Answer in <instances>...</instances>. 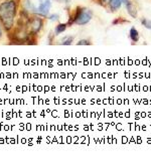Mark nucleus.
I'll use <instances>...</instances> for the list:
<instances>
[{"instance_id": "obj_12", "label": "nucleus", "mask_w": 151, "mask_h": 157, "mask_svg": "<svg viewBox=\"0 0 151 157\" xmlns=\"http://www.w3.org/2000/svg\"><path fill=\"white\" fill-rule=\"evenodd\" d=\"M77 44H78V45H83V44H85V45H90V44H91V42L88 41V40H86V39H83V40L79 41Z\"/></svg>"}, {"instance_id": "obj_11", "label": "nucleus", "mask_w": 151, "mask_h": 157, "mask_svg": "<svg viewBox=\"0 0 151 157\" xmlns=\"http://www.w3.org/2000/svg\"><path fill=\"white\" fill-rule=\"evenodd\" d=\"M141 22H142V24L144 25L146 28H148V29H151V20H147V19H145V18H143L142 20H141Z\"/></svg>"}, {"instance_id": "obj_6", "label": "nucleus", "mask_w": 151, "mask_h": 157, "mask_svg": "<svg viewBox=\"0 0 151 157\" xmlns=\"http://www.w3.org/2000/svg\"><path fill=\"white\" fill-rule=\"evenodd\" d=\"M23 8L25 11L28 13H37V9L32 5L30 0H25V2L23 3Z\"/></svg>"}, {"instance_id": "obj_3", "label": "nucleus", "mask_w": 151, "mask_h": 157, "mask_svg": "<svg viewBox=\"0 0 151 157\" xmlns=\"http://www.w3.org/2000/svg\"><path fill=\"white\" fill-rule=\"evenodd\" d=\"M28 23V27L32 33H37L41 30V28L42 26V20L38 17H32L29 18L27 21Z\"/></svg>"}, {"instance_id": "obj_13", "label": "nucleus", "mask_w": 151, "mask_h": 157, "mask_svg": "<svg viewBox=\"0 0 151 157\" xmlns=\"http://www.w3.org/2000/svg\"><path fill=\"white\" fill-rule=\"evenodd\" d=\"M50 18H52V19H57V18H59V16H57V15H52V16H50Z\"/></svg>"}, {"instance_id": "obj_9", "label": "nucleus", "mask_w": 151, "mask_h": 157, "mask_svg": "<svg viewBox=\"0 0 151 157\" xmlns=\"http://www.w3.org/2000/svg\"><path fill=\"white\" fill-rule=\"evenodd\" d=\"M66 28H67V24H64V23L59 24V25L56 27V33L59 34L60 33H64V31L66 30Z\"/></svg>"}, {"instance_id": "obj_1", "label": "nucleus", "mask_w": 151, "mask_h": 157, "mask_svg": "<svg viewBox=\"0 0 151 157\" xmlns=\"http://www.w3.org/2000/svg\"><path fill=\"white\" fill-rule=\"evenodd\" d=\"M16 15V2L14 0L3 2L0 4V20L6 30L13 26L14 17Z\"/></svg>"}, {"instance_id": "obj_2", "label": "nucleus", "mask_w": 151, "mask_h": 157, "mask_svg": "<svg viewBox=\"0 0 151 157\" xmlns=\"http://www.w3.org/2000/svg\"><path fill=\"white\" fill-rule=\"evenodd\" d=\"M93 13L88 8H82V7H77L75 16L70 18V21L68 22L69 25L73 24L74 22L79 24V25H84V24L88 23L90 20L92 19Z\"/></svg>"}, {"instance_id": "obj_10", "label": "nucleus", "mask_w": 151, "mask_h": 157, "mask_svg": "<svg viewBox=\"0 0 151 157\" xmlns=\"http://www.w3.org/2000/svg\"><path fill=\"white\" fill-rule=\"evenodd\" d=\"M73 40H74V37L73 36H66L64 40H62V44L64 45H69V44H72V41H73Z\"/></svg>"}, {"instance_id": "obj_14", "label": "nucleus", "mask_w": 151, "mask_h": 157, "mask_svg": "<svg viewBox=\"0 0 151 157\" xmlns=\"http://www.w3.org/2000/svg\"><path fill=\"white\" fill-rule=\"evenodd\" d=\"M0 36H1V29H0Z\"/></svg>"}, {"instance_id": "obj_4", "label": "nucleus", "mask_w": 151, "mask_h": 157, "mask_svg": "<svg viewBox=\"0 0 151 157\" xmlns=\"http://www.w3.org/2000/svg\"><path fill=\"white\" fill-rule=\"evenodd\" d=\"M123 2L125 3V6L127 8L128 13L130 14L132 17H137V10L135 8V5L130 1V0H123Z\"/></svg>"}, {"instance_id": "obj_8", "label": "nucleus", "mask_w": 151, "mask_h": 157, "mask_svg": "<svg viewBox=\"0 0 151 157\" xmlns=\"http://www.w3.org/2000/svg\"><path fill=\"white\" fill-rule=\"evenodd\" d=\"M121 3H122V0H110V6L114 11L120 8Z\"/></svg>"}, {"instance_id": "obj_7", "label": "nucleus", "mask_w": 151, "mask_h": 157, "mask_svg": "<svg viewBox=\"0 0 151 157\" xmlns=\"http://www.w3.org/2000/svg\"><path fill=\"white\" fill-rule=\"evenodd\" d=\"M130 38L135 42H137L139 40V33H138V31L135 29V27H131V29H130Z\"/></svg>"}, {"instance_id": "obj_5", "label": "nucleus", "mask_w": 151, "mask_h": 157, "mask_svg": "<svg viewBox=\"0 0 151 157\" xmlns=\"http://www.w3.org/2000/svg\"><path fill=\"white\" fill-rule=\"evenodd\" d=\"M52 6V3H50V0H45L44 3H41L39 7L37 8V12H39L41 14H44V15H46L49 11V8Z\"/></svg>"}]
</instances>
